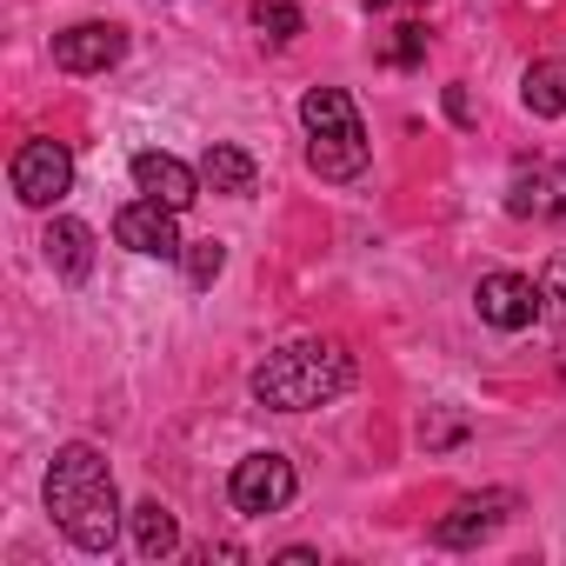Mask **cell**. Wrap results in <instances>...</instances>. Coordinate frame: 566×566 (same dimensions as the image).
<instances>
[{"label":"cell","instance_id":"obj_14","mask_svg":"<svg viewBox=\"0 0 566 566\" xmlns=\"http://www.w3.org/2000/svg\"><path fill=\"white\" fill-rule=\"evenodd\" d=\"M134 546H140V559L180 553V520H174L160 500H140V506H134Z\"/></svg>","mask_w":566,"mask_h":566},{"label":"cell","instance_id":"obj_10","mask_svg":"<svg viewBox=\"0 0 566 566\" xmlns=\"http://www.w3.org/2000/svg\"><path fill=\"white\" fill-rule=\"evenodd\" d=\"M134 187L147 193V200H160V207H174V213H187L193 200H200V167H187V160H174V154H160V147H147V154H134Z\"/></svg>","mask_w":566,"mask_h":566},{"label":"cell","instance_id":"obj_20","mask_svg":"<svg viewBox=\"0 0 566 566\" xmlns=\"http://www.w3.org/2000/svg\"><path fill=\"white\" fill-rule=\"evenodd\" d=\"M420 54H427V34H420V28H400V41H394V61H400V67H420Z\"/></svg>","mask_w":566,"mask_h":566},{"label":"cell","instance_id":"obj_18","mask_svg":"<svg viewBox=\"0 0 566 566\" xmlns=\"http://www.w3.org/2000/svg\"><path fill=\"white\" fill-rule=\"evenodd\" d=\"M180 260H187V280H193V287H213L220 266H227V247H220V240H193Z\"/></svg>","mask_w":566,"mask_h":566},{"label":"cell","instance_id":"obj_2","mask_svg":"<svg viewBox=\"0 0 566 566\" xmlns=\"http://www.w3.org/2000/svg\"><path fill=\"white\" fill-rule=\"evenodd\" d=\"M247 387L273 413H314V407H334L354 387V354L340 340H287L280 354H266L253 367Z\"/></svg>","mask_w":566,"mask_h":566},{"label":"cell","instance_id":"obj_9","mask_svg":"<svg viewBox=\"0 0 566 566\" xmlns=\"http://www.w3.org/2000/svg\"><path fill=\"white\" fill-rule=\"evenodd\" d=\"M120 54H127V34L114 21H81V28L54 34V67H67V74H107Z\"/></svg>","mask_w":566,"mask_h":566},{"label":"cell","instance_id":"obj_11","mask_svg":"<svg viewBox=\"0 0 566 566\" xmlns=\"http://www.w3.org/2000/svg\"><path fill=\"white\" fill-rule=\"evenodd\" d=\"M41 247H48V266L67 280V287H81V280L94 273V227H87V220L54 213V220H48V233H41Z\"/></svg>","mask_w":566,"mask_h":566},{"label":"cell","instance_id":"obj_21","mask_svg":"<svg viewBox=\"0 0 566 566\" xmlns=\"http://www.w3.org/2000/svg\"><path fill=\"white\" fill-rule=\"evenodd\" d=\"M447 120L453 127H473V94L467 87H447Z\"/></svg>","mask_w":566,"mask_h":566},{"label":"cell","instance_id":"obj_15","mask_svg":"<svg viewBox=\"0 0 566 566\" xmlns=\"http://www.w3.org/2000/svg\"><path fill=\"white\" fill-rule=\"evenodd\" d=\"M506 213L513 220H553V167H520L506 187Z\"/></svg>","mask_w":566,"mask_h":566},{"label":"cell","instance_id":"obj_12","mask_svg":"<svg viewBox=\"0 0 566 566\" xmlns=\"http://www.w3.org/2000/svg\"><path fill=\"white\" fill-rule=\"evenodd\" d=\"M520 101L533 120H559L566 114V54H546L520 74Z\"/></svg>","mask_w":566,"mask_h":566},{"label":"cell","instance_id":"obj_16","mask_svg":"<svg viewBox=\"0 0 566 566\" xmlns=\"http://www.w3.org/2000/svg\"><path fill=\"white\" fill-rule=\"evenodd\" d=\"M253 28H260L266 41H294V34L307 28V14L294 8V0H253Z\"/></svg>","mask_w":566,"mask_h":566},{"label":"cell","instance_id":"obj_8","mask_svg":"<svg viewBox=\"0 0 566 566\" xmlns=\"http://www.w3.org/2000/svg\"><path fill=\"white\" fill-rule=\"evenodd\" d=\"M513 506H520L513 493H467V500H453V513L433 520V546L467 553V546H480L486 533H500V520H506Z\"/></svg>","mask_w":566,"mask_h":566},{"label":"cell","instance_id":"obj_17","mask_svg":"<svg viewBox=\"0 0 566 566\" xmlns=\"http://www.w3.org/2000/svg\"><path fill=\"white\" fill-rule=\"evenodd\" d=\"M460 440H467V413H460V407H427L420 447H427V453H447V447H460Z\"/></svg>","mask_w":566,"mask_h":566},{"label":"cell","instance_id":"obj_22","mask_svg":"<svg viewBox=\"0 0 566 566\" xmlns=\"http://www.w3.org/2000/svg\"><path fill=\"white\" fill-rule=\"evenodd\" d=\"M280 566H321V553L314 546H287V553H280Z\"/></svg>","mask_w":566,"mask_h":566},{"label":"cell","instance_id":"obj_6","mask_svg":"<svg viewBox=\"0 0 566 566\" xmlns=\"http://www.w3.org/2000/svg\"><path fill=\"white\" fill-rule=\"evenodd\" d=\"M473 307L493 334H526L546 307V294L533 287L526 273H480V287H473Z\"/></svg>","mask_w":566,"mask_h":566},{"label":"cell","instance_id":"obj_3","mask_svg":"<svg viewBox=\"0 0 566 566\" xmlns=\"http://www.w3.org/2000/svg\"><path fill=\"white\" fill-rule=\"evenodd\" d=\"M301 120H307V167H314L321 180H360V174H367L374 147H367L360 107H354L340 87H307Z\"/></svg>","mask_w":566,"mask_h":566},{"label":"cell","instance_id":"obj_5","mask_svg":"<svg viewBox=\"0 0 566 566\" xmlns=\"http://www.w3.org/2000/svg\"><path fill=\"white\" fill-rule=\"evenodd\" d=\"M8 180H14L21 207H61L67 187H74V154L61 140H21L14 160H8Z\"/></svg>","mask_w":566,"mask_h":566},{"label":"cell","instance_id":"obj_19","mask_svg":"<svg viewBox=\"0 0 566 566\" xmlns=\"http://www.w3.org/2000/svg\"><path fill=\"white\" fill-rule=\"evenodd\" d=\"M539 294H546V307H553V314H566V247L546 260V280H539Z\"/></svg>","mask_w":566,"mask_h":566},{"label":"cell","instance_id":"obj_13","mask_svg":"<svg viewBox=\"0 0 566 566\" xmlns=\"http://www.w3.org/2000/svg\"><path fill=\"white\" fill-rule=\"evenodd\" d=\"M200 180L213 187V193H253V180H260V167H253V154L247 147H233V140H213L207 154H200Z\"/></svg>","mask_w":566,"mask_h":566},{"label":"cell","instance_id":"obj_7","mask_svg":"<svg viewBox=\"0 0 566 566\" xmlns=\"http://www.w3.org/2000/svg\"><path fill=\"white\" fill-rule=\"evenodd\" d=\"M114 240H120L127 253H147V260H180V253H187V240H180V227H174V207H160V200H147V193L114 213Z\"/></svg>","mask_w":566,"mask_h":566},{"label":"cell","instance_id":"obj_23","mask_svg":"<svg viewBox=\"0 0 566 566\" xmlns=\"http://www.w3.org/2000/svg\"><path fill=\"white\" fill-rule=\"evenodd\" d=\"M553 220H566V167H553Z\"/></svg>","mask_w":566,"mask_h":566},{"label":"cell","instance_id":"obj_1","mask_svg":"<svg viewBox=\"0 0 566 566\" xmlns=\"http://www.w3.org/2000/svg\"><path fill=\"white\" fill-rule=\"evenodd\" d=\"M48 513L81 553H114V539H120V493H114V467H107L101 447L74 440V447L54 453V467H48Z\"/></svg>","mask_w":566,"mask_h":566},{"label":"cell","instance_id":"obj_4","mask_svg":"<svg viewBox=\"0 0 566 566\" xmlns=\"http://www.w3.org/2000/svg\"><path fill=\"white\" fill-rule=\"evenodd\" d=\"M294 493H301V473H294L287 453H247V460L233 467V480H227L233 513H253V520H260V513H287Z\"/></svg>","mask_w":566,"mask_h":566}]
</instances>
